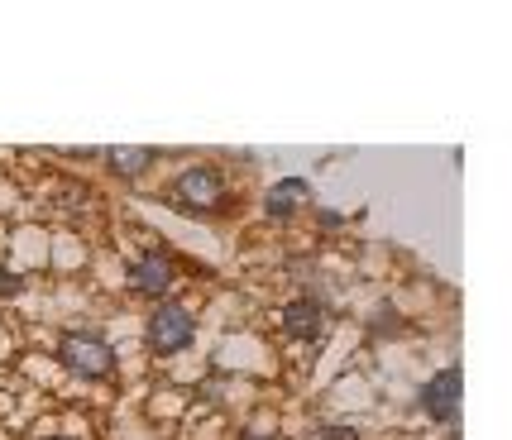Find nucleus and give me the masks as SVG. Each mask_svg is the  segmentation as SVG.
<instances>
[{
    "label": "nucleus",
    "mask_w": 512,
    "mask_h": 440,
    "mask_svg": "<svg viewBox=\"0 0 512 440\" xmlns=\"http://www.w3.org/2000/svg\"><path fill=\"white\" fill-rule=\"evenodd\" d=\"M53 440H67V436H53Z\"/></svg>",
    "instance_id": "9d476101"
},
{
    "label": "nucleus",
    "mask_w": 512,
    "mask_h": 440,
    "mask_svg": "<svg viewBox=\"0 0 512 440\" xmlns=\"http://www.w3.org/2000/svg\"><path fill=\"white\" fill-rule=\"evenodd\" d=\"M278 321H283V335H292V340H321L326 326H331V311L321 307L316 297H292Z\"/></svg>",
    "instance_id": "39448f33"
},
{
    "label": "nucleus",
    "mask_w": 512,
    "mask_h": 440,
    "mask_svg": "<svg viewBox=\"0 0 512 440\" xmlns=\"http://www.w3.org/2000/svg\"><path fill=\"white\" fill-rule=\"evenodd\" d=\"M422 412L441 426H455L460 421V369H441L436 378L422 383Z\"/></svg>",
    "instance_id": "20e7f679"
},
{
    "label": "nucleus",
    "mask_w": 512,
    "mask_h": 440,
    "mask_svg": "<svg viewBox=\"0 0 512 440\" xmlns=\"http://www.w3.org/2000/svg\"><path fill=\"white\" fill-rule=\"evenodd\" d=\"M106 158H111L115 173L139 177L144 168H149V163H154V149H106Z\"/></svg>",
    "instance_id": "6e6552de"
},
{
    "label": "nucleus",
    "mask_w": 512,
    "mask_h": 440,
    "mask_svg": "<svg viewBox=\"0 0 512 440\" xmlns=\"http://www.w3.org/2000/svg\"><path fill=\"white\" fill-rule=\"evenodd\" d=\"M130 283L134 292H144V297H168V287L178 283V268L168 254H144V259H134L130 264Z\"/></svg>",
    "instance_id": "423d86ee"
},
{
    "label": "nucleus",
    "mask_w": 512,
    "mask_h": 440,
    "mask_svg": "<svg viewBox=\"0 0 512 440\" xmlns=\"http://www.w3.org/2000/svg\"><path fill=\"white\" fill-rule=\"evenodd\" d=\"M192 335H197V326H192V316H187L182 307H158L154 316H149V350L154 354L187 350Z\"/></svg>",
    "instance_id": "7ed1b4c3"
},
{
    "label": "nucleus",
    "mask_w": 512,
    "mask_h": 440,
    "mask_svg": "<svg viewBox=\"0 0 512 440\" xmlns=\"http://www.w3.org/2000/svg\"><path fill=\"white\" fill-rule=\"evenodd\" d=\"M58 359L82 378H106L115 369V350L101 340V335H91V330H63Z\"/></svg>",
    "instance_id": "f257e3e1"
},
{
    "label": "nucleus",
    "mask_w": 512,
    "mask_h": 440,
    "mask_svg": "<svg viewBox=\"0 0 512 440\" xmlns=\"http://www.w3.org/2000/svg\"><path fill=\"white\" fill-rule=\"evenodd\" d=\"M302 201H312V187H307L302 177H283V182H273V187L264 192V211H268V216H283V220H288L292 211L302 206Z\"/></svg>",
    "instance_id": "0eeeda50"
},
{
    "label": "nucleus",
    "mask_w": 512,
    "mask_h": 440,
    "mask_svg": "<svg viewBox=\"0 0 512 440\" xmlns=\"http://www.w3.org/2000/svg\"><path fill=\"white\" fill-rule=\"evenodd\" d=\"M20 292H24V278L15 273V268L0 264V302H5V297H20Z\"/></svg>",
    "instance_id": "1a4fd4ad"
},
{
    "label": "nucleus",
    "mask_w": 512,
    "mask_h": 440,
    "mask_svg": "<svg viewBox=\"0 0 512 440\" xmlns=\"http://www.w3.org/2000/svg\"><path fill=\"white\" fill-rule=\"evenodd\" d=\"M225 182L216 168H206V163H197V168H187V173L173 182V201H178L182 211H211L216 201H221Z\"/></svg>",
    "instance_id": "f03ea898"
}]
</instances>
